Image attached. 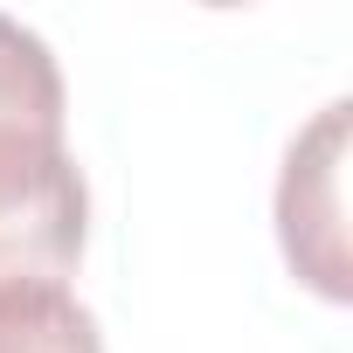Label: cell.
Here are the masks:
<instances>
[{"label":"cell","instance_id":"cell-1","mask_svg":"<svg viewBox=\"0 0 353 353\" xmlns=\"http://www.w3.org/2000/svg\"><path fill=\"white\" fill-rule=\"evenodd\" d=\"M70 97L49 42L0 14V284H56L90 236V194L63 145Z\"/></svg>","mask_w":353,"mask_h":353},{"label":"cell","instance_id":"cell-2","mask_svg":"<svg viewBox=\"0 0 353 353\" xmlns=\"http://www.w3.org/2000/svg\"><path fill=\"white\" fill-rule=\"evenodd\" d=\"M346 118L353 104H325L284 152V181H277V236H284V256L291 270L346 305L353 298V270H346Z\"/></svg>","mask_w":353,"mask_h":353},{"label":"cell","instance_id":"cell-3","mask_svg":"<svg viewBox=\"0 0 353 353\" xmlns=\"http://www.w3.org/2000/svg\"><path fill=\"white\" fill-rule=\"evenodd\" d=\"M0 353H104L90 305L63 284H0Z\"/></svg>","mask_w":353,"mask_h":353}]
</instances>
